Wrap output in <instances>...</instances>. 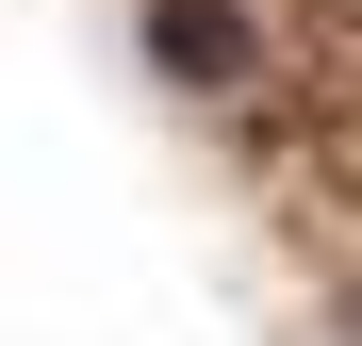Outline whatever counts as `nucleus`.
I'll use <instances>...</instances> for the list:
<instances>
[{
	"label": "nucleus",
	"instance_id": "f257e3e1",
	"mask_svg": "<svg viewBox=\"0 0 362 346\" xmlns=\"http://www.w3.org/2000/svg\"><path fill=\"white\" fill-rule=\"evenodd\" d=\"M132 50L165 99H247L280 33H264V0H132Z\"/></svg>",
	"mask_w": 362,
	"mask_h": 346
}]
</instances>
